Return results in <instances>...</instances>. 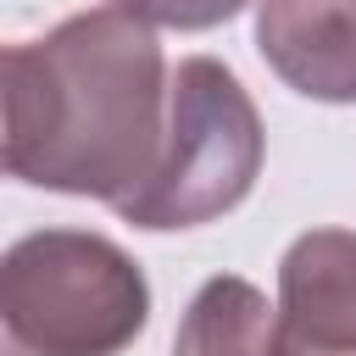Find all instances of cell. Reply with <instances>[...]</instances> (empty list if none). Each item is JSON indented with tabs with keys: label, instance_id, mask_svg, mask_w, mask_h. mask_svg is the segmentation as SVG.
Returning <instances> with one entry per match:
<instances>
[{
	"label": "cell",
	"instance_id": "cell-1",
	"mask_svg": "<svg viewBox=\"0 0 356 356\" xmlns=\"http://www.w3.org/2000/svg\"><path fill=\"white\" fill-rule=\"evenodd\" d=\"M167 61L150 22L95 6L6 50V172L106 200L150 178L167 139Z\"/></svg>",
	"mask_w": 356,
	"mask_h": 356
},
{
	"label": "cell",
	"instance_id": "cell-2",
	"mask_svg": "<svg viewBox=\"0 0 356 356\" xmlns=\"http://www.w3.org/2000/svg\"><path fill=\"white\" fill-rule=\"evenodd\" d=\"M0 317L22 356H122L150 323V284L106 234L39 228L0 261Z\"/></svg>",
	"mask_w": 356,
	"mask_h": 356
},
{
	"label": "cell",
	"instance_id": "cell-3",
	"mask_svg": "<svg viewBox=\"0 0 356 356\" xmlns=\"http://www.w3.org/2000/svg\"><path fill=\"white\" fill-rule=\"evenodd\" d=\"M261 150L267 139L245 83L211 56H184L167 83L161 156L150 178L117 206V217L145 234L217 222L250 195L261 172Z\"/></svg>",
	"mask_w": 356,
	"mask_h": 356
},
{
	"label": "cell",
	"instance_id": "cell-4",
	"mask_svg": "<svg viewBox=\"0 0 356 356\" xmlns=\"http://www.w3.org/2000/svg\"><path fill=\"white\" fill-rule=\"evenodd\" d=\"M256 50L295 95L356 106V0H256Z\"/></svg>",
	"mask_w": 356,
	"mask_h": 356
},
{
	"label": "cell",
	"instance_id": "cell-5",
	"mask_svg": "<svg viewBox=\"0 0 356 356\" xmlns=\"http://www.w3.org/2000/svg\"><path fill=\"white\" fill-rule=\"evenodd\" d=\"M278 339L356 345V234L312 228L278 261Z\"/></svg>",
	"mask_w": 356,
	"mask_h": 356
},
{
	"label": "cell",
	"instance_id": "cell-6",
	"mask_svg": "<svg viewBox=\"0 0 356 356\" xmlns=\"http://www.w3.org/2000/svg\"><path fill=\"white\" fill-rule=\"evenodd\" d=\"M172 356H278V306L250 278L217 273L195 289Z\"/></svg>",
	"mask_w": 356,
	"mask_h": 356
},
{
	"label": "cell",
	"instance_id": "cell-7",
	"mask_svg": "<svg viewBox=\"0 0 356 356\" xmlns=\"http://www.w3.org/2000/svg\"><path fill=\"white\" fill-rule=\"evenodd\" d=\"M139 22H156V28H178V33H200V28H217L228 17H239L250 0H106Z\"/></svg>",
	"mask_w": 356,
	"mask_h": 356
},
{
	"label": "cell",
	"instance_id": "cell-8",
	"mask_svg": "<svg viewBox=\"0 0 356 356\" xmlns=\"http://www.w3.org/2000/svg\"><path fill=\"white\" fill-rule=\"evenodd\" d=\"M278 356H356V345H289V339H278Z\"/></svg>",
	"mask_w": 356,
	"mask_h": 356
}]
</instances>
